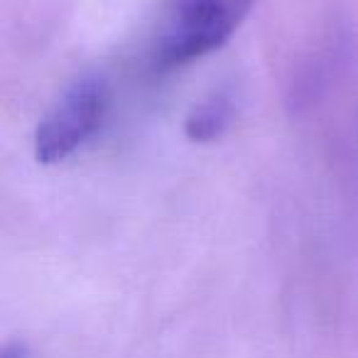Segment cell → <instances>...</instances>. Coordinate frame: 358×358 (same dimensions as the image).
Wrapping results in <instances>:
<instances>
[{
    "label": "cell",
    "mask_w": 358,
    "mask_h": 358,
    "mask_svg": "<svg viewBox=\"0 0 358 358\" xmlns=\"http://www.w3.org/2000/svg\"><path fill=\"white\" fill-rule=\"evenodd\" d=\"M255 0H164L150 27L145 59L155 74L182 69L234 37Z\"/></svg>",
    "instance_id": "obj_1"
},
{
    "label": "cell",
    "mask_w": 358,
    "mask_h": 358,
    "mask_svg": "<svg viewBox=\"0 0 358 358\" xmlns=\"http://www.w3.org/2000/svg\"><path fill=\"white\" fill-rule=\"evenodd\" d=\"M110 91L101 76L86 74L76 79L55 106L47 110L35 130V159L57 164L74 155L106 118Z\"/></svg>",
    "instance_id": "obj_2"
},
{
    "label": "cell",
    "mask_w": 358,
    "mask_h": 358,
    "mask_svg": "<svg viewBox=\"0 0 358 358\" xmlns=\"http://www.w3.org/2000/svg\"><path fill=\"white\" fill-rule=\"evenodd\" d=\"M231 115H234L231 99L226 94H216L192 108L185 120V135L192 143H214L231 125Z\"/></svg>",
    "instance_id": "obj_3"
},
{
    "label": "cell",
    "mask_w": 358,
    "mask_h": 358,
    "mask_svg": "<svg viewBox=\"0 0 358 358\" xmlns=\"http://www.w3.org/2000/svg\"><path fill=\"white\" fill-rule=\"evenodd\" d=\"M0 358H32V353L27 351L25 343H8L0 353Z\"/></svg>",
    "instance_id": "obj_4"
}]
</instances>
